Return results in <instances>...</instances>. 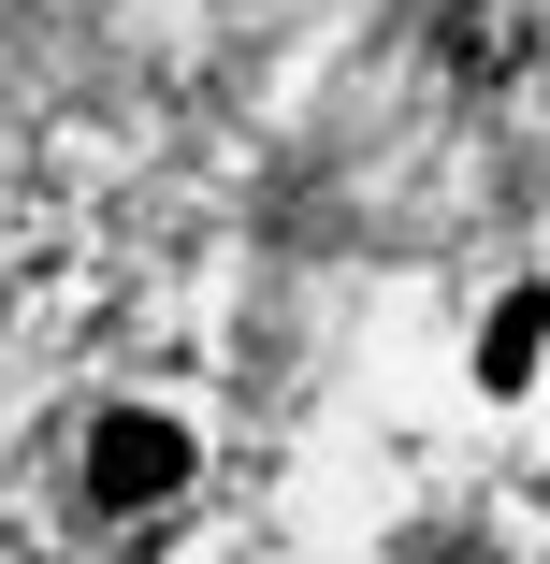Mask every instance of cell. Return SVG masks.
<instances>
[{"label":"cell","mask_w":550,"mask_h":564,"mask_svg":"<svg viewBox=\"0 0 550 564\" xmlns=\"http://www.w3.org/2000/svg\"><path fill=\"white\" fill-rule=\"evenodd\" d=\"M188 492V434L160 420V405H101L87 420V507L101 521H145V507H174Z\"/></svg>","instance_id":"obj_1"},{"label":"cell","mask_w":550,"mask_h":564,"mask_svg":"<svg viewBox=\"0 0 550 564\" xmlns=\"http://www.w3.org/2000/svg\"><path fill=\"white\" fill-rule=\"evenodd\" d=\"M536 348H550V304H536V290H507V304H493V333H478V391H521V377H536Z\"/></svg>","instance_id":"obj_2"}]
</instances>
